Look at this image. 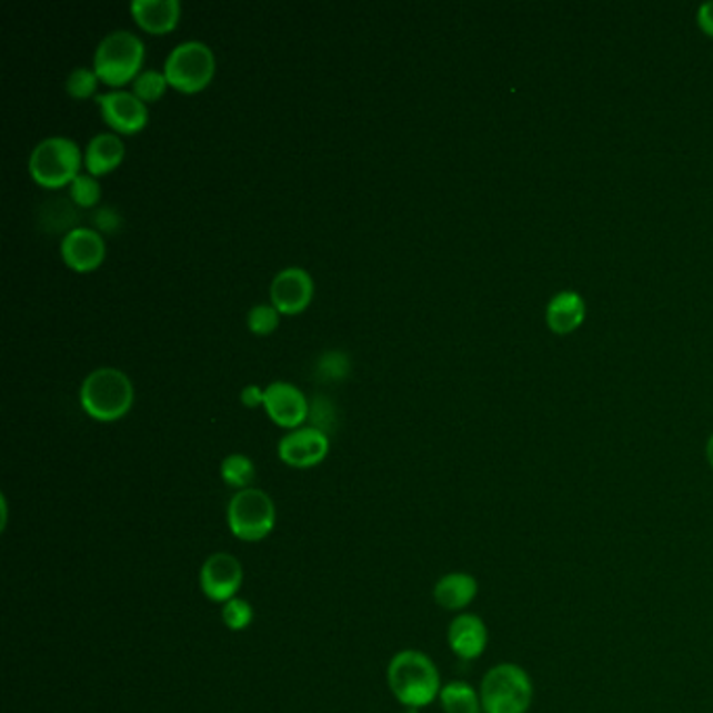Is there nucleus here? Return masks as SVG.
<instances>
[{"label":"nucleus","instance_id":"obj_1","mask_svg":"<svg viewBox=\"0 0 713 713\" xmlns=\"http://www.w3.org/2000/svg\"><path fill=\"white\" fill-rule=\"evenodd\" d=\"M385 677L393 699L411 712L438 701L444 686L435 661L419 649L398 651L388 663Z\"/></svg>","mask_w":713,"mask_h":713},{"label":"nucleus","instance_id":"obj_2","mask_svg":"<svg viewBox=\"0 0 713 713\" xmlns=\"http://www.w3.org/2000/svg\"><path fill=\"white\" fill-rule=\"evenodd\" d=\"M80 404L94 421H120L134 406V383L122 369H92L80 385Z\"/></svg>","mask_w":713,"mask_h":713},{"label":"nucleus","instance_id":"obj_3","mask_svg":"<svg viewBox=\"0 0 713 713\" xmlns=\"http://www.w3.org/2000/svg\"><path fill=\"white\" fill-rule=\"evenodd\" d=\"M143 38L132 30H111L99 40L92 54L94 72L111 89H122L132 82L143 70Z\"/></svg>","mask_w":713,"mask_h":713},{"label":"nucleus","instance_id":"obj_4","mask_svg":"<svg viewBox=\"0 0 713 713\" xmlns=\"http://www.w3.org/2000/svg\"><path fill=\"white\" fill-rule=\"evenodd\" d=\"M480 696L483 713H528L534 703V682L519 663L502 661L483 674Z\"/></svg>","mask_w":713,"mask_h":713},{"label":"nucleus","instance_id":"obj_5","mask_svg":"<svg viewBox=\"0 0 713 713\" xmlns=\"http://www.w3.org/2000/svg\"><path fill=\"white\" fill-rule=\"evenodd\" d=\"M84 151L66 134H53L42 139L32 149L28 170L30 177L44 189H61L70 187L72 180L82 172Z\"/></svg>","mask_w":713,"mask_h":713},{"label":"nucleus","instance_id":"obj_6","mask_svg":"<svg viewBox=\"0 0 713 713\" xmlns=\"http://www.w3.org/2000/svg\"><path fill=\"white\" fill-rule=\"evenodd\" d=\"M227 525L232 538L241 542H262L277 525V504L262 488L239 490L227 504Z\"/></svg>","mask_w":713,"mask_h":713},{"label":"nucleus","instance_id":"obj_7","mask_svg":"<svg viewBox=\"0 0 713 713\" xmlns=\"http://www.w3.org/2000/svg\"><path fill=\"white\" fill-rule=\"evenodd\" d=\"M163 73L170 87L180 92H199L205 89L215 73V54L212 47L199 38L179 42L163 61Z\"/></svg>","mask_w":713,"mask_h":713},{"label":"nucleus","instance_id":"obj_8","mask_svg":"<svg viewBox=\"0 0 713 713\" xmlns=\"http://www.w3.org/2000/svg\"><path fill=\"white\" fill-rule=\"evenodd\" d=\"M243 580L245 571L241 561L234 554L224 551L210 554L199 570L201 594L218 605H224L234 596H239L243 589Z\"/></svg>","mask_w":713,"mask_h":713},{"label":"nucleus","instance_id":"obj_9","mask_svg":"<svg viewBox=\"0 0 713 713\" xmlns=\"http://www.w3.org/2000/svg\"><path fill=\"white\" fill-rule=\"evenodd\" d=\"M103 120L118 134H134L149 122V106L132 90L109 89L94 97Z\"/></svg>","mask_w":713,"mask_h":713},{"label":"nucleus","instance_id":"obj_10","mask_svg":"<svg viewBox=\"0 0 713 713\" xmlns=\"http://www.w3.org/2000/svg\"><path fill=\"white\" fill-rule=\"evenodd\" d=\"M331 450V438L312 425L291 429L279 440V459L293 469H312L321 464Z\"/></svg>","mask_w":713,"mask_h":713},{"label":"nucleus","instance_id":"obj_11","mask_svg":"<svg viewBox=\"0 0 713 713\" xmlns=\"http://www.w3.org/2000/svg\"><path fill=\"white\" fill-rule=\"evenodd\" d=\"M268 416L279 428L291 429L302 428L308 423V411H310V398L302 392L300 385L291 381H272L264 388V406Z\"/></svg>","mask_w":713,"mask_h":713},{"label":"nucleus","instance_id":"obj_12","mask_svg":"<svg viewBox=\"0 0 713 713\" xmlns=\"http://www.w3.org/2000/svg\"><path fill=\"white\" fill-rule=\"evenodd\" d=\"M314 298V279L302 267L281 268L270 283V302L281 314H300Z\"/></svg>","mask_w":713,"mask_h":713},{"label":"nucleus","instance_id":"obj_13","mask_svg":"<svg viewBox=\"0 0 713 713\" xmlns=\"http://www.w3.org/2000/svg\"><path fill=\"white\" fill-rule=\"evenodd\" d=\"M59 251L68 268H72L76 272H92L106 262L108 243L101 232L84 224L61 237Z\"/></svg>","mask_w":713,"mask_h":713},{"label":"nucleus","instance_id":"obj_14","mask_svg":"<svg viewBox=\"0 0 713 713\" xmlns=\"http://www.w3.org/2000/svg\"><path fill=\"white\" fill-rule=\"evenodd\" d=\"M446 641L450 651L459 660H480L488 649L490 632L480 615L463 611V613H456L448 624Z\"/></svg>","mask_w":713,"mask_h":713},{"label":"nucleus","instance_id":"obj_15","mask_svg":"<svg viewBox=\"0 0 713 713\" xmlns=\"http://www.w3.org/2000/svg\"><path fill=\"white\" fill-rule=\"evenodd\" d=\"M478 592H480V584L475 575L466 571H450L435 582L433 601L444 611L463 613L464 609L473 605V601L478 599Z\"/></svg>","mask_w":713,"mask_h":713},{"label":"nucleus","instance_id":"obj_16","mask_svg":"<svg viewBox=\"0 0 713 713\" xmlns=\"http://www.w3.org/2000/svg\"><path fill=\"white\" fill-rule=\"evenodd\" d=\"M124 139L118 132H97L84 149V170L99 179L113 172L124 161Z\"/></svg>","mask_w":713,"mask_h":713},{"label":"nucleus","instance_id":"obj_17","mask_svg":"<svg viewBox=\"0 0 713 713\" xmlns=\"http://www.w3.org/2000/svg\"><path fill=\"white\" fill-rule=\"evenodd\" d=\"M544 319L549 329L559 338H568L575 333L586 321V303L575 291H561L546 305Z\"/></svg>","mask_w":713,"mask_h":713},{"label":"nucleus","instance_id":"obj_18","mask_svg":"<svg viewBox=\"0 0 713 713\" xmlns=\"http://www.w3.org/2000/svg\"><path fill=\"white\" fill-rule=\"evenodd\" d=\"M130 13L147 32L168 34L179 26L182 4L180 0H132Z\"/></svg>","mask_w":713,"mask_h":713},{"label":"nucleus","instance_id":"obj_19","mask_svg":"<svg viewBox=\"0 0 713 713\" xmlns=\"http://www.w3.org/2000/svg\"><path fill=\"white\" fill-rule=\"evenodd\" d=\"M37 218L40 229L49 234L66 237L73 229L84 227L80 222L82 208L73 203L72 197H47L38 208Z\"/></svg>","mask_w":713,"mask_h":713},{"label":"nucleus","instance_id":"obj_20","mask_svg":"<svg viewBox=\"0 0 713 713\" xmlns=\"http://www.w3.org/2000/svg\"><path fill=\"white\" fill-rule=\"evenodd\" d=\"M440 705L444 713H483L480 689L464 680H452L442 686Z\"/></svg>","mask_w":713,"mask_h":713},{"label":"nucleus","instance_id":"obj_21","mask_svg":"<svg viewBox=\"0 0 713 713\" xmlns=\"http://www.w3.org/2000/svg\"><path fill=\"white\" fill-rule=\"evenodd\" d=\"M312 375L322 383H338L352 375V356L341 348L322 350L312 364Z\"/></svg>","mask_w":713,"mask_h":713},{"label":"nucleus","instance_id":"obj_22","mask_svg":"<svg viewBox=\"0 0 713 713\" xmlns=\"http://www.w3.org/2000/svg\"><path fill=\"white\" fill-rule=\"evenodd\" d=\"M220 478L234 492L248 490L255 480V463L243 452H231L220 463Z\"/></svg>","mask_w":713,"mask_h":713},{"label":"nucleus","instance_id":"obj_23","mask_svg":"<svg viewBox=\"0 0 713 713\" xmlns=\"http://www.w3.org/2000/svg\"><path fill=\"white\" fill-rule=\"evenodd\" d=\"M168 87H170V82H168L165 73L163 70H155V68H143L132 80V92L147 106L160 101Z\"/></svg>","mask_w":713,"mask_h":713},{"label":"nucleus","instance_id":"obj_24","mask_svg":"<svg viewBox=\"0 0 713 713\" xmlns=\"http://www.w3.org/2000/svg\"><path fill=\"white\" fill-rule=\"evenodd\" d=\"M308 425L321 429L327 435H331V431L338 428V406L327 393H314L310 398Z\"/></svg>","mask_w":713,"mask_h":713},{"label":"nucleus","instance_id":"obj_25","mask_svg":"<svg viewBox=\"0 0 713 713\" xmlns=\"http://www.w3.org/2000/svg\"><path fill=\"white\" fill-rule=\"evenodd\" d=\"M101 182L97 177H92L87 170H82L76 179L72 180L70 184V197L73 199V203L82 210H94L99 208V201H101Z\"/></svg>","mask_w":713,"mask_h":713},{"label":"nucleus","instance_id":"obj_26","mask_svg":"<svg viewBox=\"0 0 713 713\" xmlns=\"http://www.w3.org/2000/svg\"><path fill=\"white\" fill-rule=\"evenodd\" d=\"M99 84H101V78L94 72V68H87V66H78L73 68L72 72L68 73V80H66V90L72 99H90V97H97L99 92Z\"/></svg>","mask_w":713,"mask_h":713},{"label":"nucleus","instance_id":"obj_27","mask_svg":"<svg viewBox=\"0 0 713 713\" xmlns=\"http://www.w3.org/2000/svg\"><path fill=\"white\" fill-rule=\"evenodd\" d=\"M281 312L277 310V305L272 302H260L251 305L248 312V329L253 335H270L272 331H277L279 322H281Z\"/></svg>","mask_w":713,"mask_h":713},{"label":"nucleus","instance_id":"obj_28","mask_svg":"<svg viewBox=\"0 0 713 713\" xmlns=\"http://www.w3.org/2000/svg\"><path fill=\"white\" fill-rule=\"evenodd\" d=\"M220 617H222V624L227 625L231 632H243L253 624L255 613H253V605L248 599L234 596L229 603L222 605Z\"/></svg>","mask_w":713,"mask_h":713},{"label":"nucleus","instance_id":"obj_29","mask_svg":"<svg viewBox=\"0 0 713 713\" xmlns=\"http://www.w3.org/2000/svg\"><path fill=\"white\" fill-rule=\"evenodd\" d=\"M90 227L94 231L101 232L103 237L106 234H116V232L122 231L124 218H122V212L118 208H113V205H99L90 214Z\"/></svg>","mask_w":713,"mask_h":713},{"label":"nucleus","instance_id":"obj_30","mask_svg":"<svg viewBox=\"0 0 713 713\" xmlns=\"http://www.w3.org/2000/svg\"><path fill=\"white\" fill-rule=\"evenodd\" d=\"M241 402L243 406L248 409H258V406H264V388L255 385V383H250L241 390Z\"/></svg>","mask_w":713,"mask_h":713},{"label":"nucleus","instance_id":"obj_31","mask_svg":"<svg viewBox=\"0 0 713 713\" xmlns=\"http://www.w3.org/2000/svg\"><path fill=\"white\" fill-rule=\"evenodd\" d=\"M696 23L705 37L713 38V0H707L699 7Z\"/></svg>","mask_w":713,"mask_h":713},{"label":"nucleus","instance_id":"obj_32","mask_svg":"<svg viewBox=\"0 0 713 713\" xmlns=\"http://www.w3.org/2000/svg\"><path fill=\"white\" fill-rule=\"evenodd\" d=\"M705 456H707V463H710V466L713 469V433L712 438L707 440V444H705Z\"/></svg>","mask_w":713,"mask_h":713}]
</instances>
